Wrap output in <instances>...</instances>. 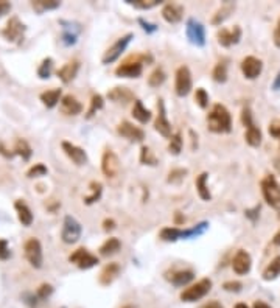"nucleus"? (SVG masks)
I'll list each match as a JSON object with an SVG mask.
<instances>
[{
    "mask_svg": "<svg viewBox=\"0 0 280 308\" xmlns=\"http://www.w3.org/2000/svg\"><path fill=\"white\" fill-rule=\"evenodd\" d=\"M207 128L215 134H227L232 131V117L224 105H216L207 114Z\"/></svg>",
    "mask_w": 280,
    "mask_h": 308,
    "instance_id": "f257e3e1",
    "label": "nucleus"
},
{
    "mask_svg": "<svg viewBox=\"0 0 280 308\" xmlns=\"http://www.w3.org/2000/svg\"><path fill=\"white\" fill-rule=\"evenodd\" d=\"M146 59H151V58H146L145 55L130 56L116 69V75L120 76V78H139L143 72V62Z\"/></svg>",
    "mask_w": 280,
    "mask_h": 308,
    "instance_id": "f03ea898",
    "label": "nucleus"
},
{
    "mask_svg": "<svg viewBox=\"0 0 280 308\" xmlns=\"http://www.w3.org/2000/svg\"><path fill=\"white\" fill-rule=\"evenodd\" d=\"M241 123L245 125L246 128V134H245V139H246V142L249 147L252 148H257L260 147L262 144V131H260V128L254 123L252 120V111L249 106L243 108V111H241Z\"/></svg>",
    "mask_w": 280,
    "mask_h": 308,
    "instance_id": "7ed1b4c3",
    "label": "nucleus"
},
{
    "mask_svg": "<svg viewBox=\"0 0 280 308\" xmlns=\"http://www.w3.org/2000/svg\"><path fill=\"white\" fill-rule=\"evenodd\" d=\"M262 193L265 201L268 202L273 209L280 210V185L277 179L271 174L265 176L262 181Z\"/></svg>",
    "mask_w": 280,
    "mask_h": 308,
    "instance_id": "20e7f679",
    "label": "nucleus"
},
{
    "mask_svg": "<svg viewBox=\"0 0 280 308\" xmlns=\"http://www.w3.org/2000/svg\"><path fill=\"white\" fill-rule=\"evenodd\" d=\"M212 290V280L210 279H201L196 284L190 285L181 293V301L182 302H196L202 298H206L209 291Z\"/></svg>",
    "mask_w": 280,
    "mask_h": 308,
    "instance_id": "39448f33",
    "label": "nucleus"
},
{
    "mask_svg": "<svg viewBox=\"0 0 280 308\" xmlns=\"http://www.w3.org/2000/svg\"><path fill=\"white\" fill-rule=\"evenodd\" d=\"M83 234V227L80 221L73 218L72 215H67L64 218V223H62V230H61V238L66 245H75L76 241L81 238Z\"/></svg>",
    "mask_w": 280,
    "mask_h": 308,
    "instance_id": "423d86ee",
    "label": "nucleus"
},
{
    "mask_svg": "<svg viewBox=\"0 0 280 308\" xmlns=\"http://www.w3.org/2000/svg\"><path fill=\"white\" fill-rule=\"evenodd\" d=\"M23 252H25V259L28 260V263L39 269L44 263V255H42V245L41 241L37 240L36 237H31L28 238L27 241H25L23 245Z\"/></svg>",
    "mask_w": 280,
    "mask_h": 308,
    "instance_id": "0eeeda50",
    "label": "nucleus"
},
{
    "mask_svg": "<svg viewBox=\"0 0 280 308\" xmlns=\"http://www.w3.org/2000/svg\"><path fill=\"white\" fill-rule=\"evenodd\" d=\"M25 23L17 17V16H12L9 17V20L6 22L5 28L2 30V36L8 42H16V44H20L23 41V34H25Z\"/></svg>",
    "mask_w": 280,
    "mask_h": 308,
    "instance_id": "6e6552de",
    "label": "nucleus"
},
{
    "mask_svg": "<svg viewBox=\"0 0 280 308\" xmlns=\"http://www.w3.org/2000/svg\"><path fill=\"white\" fill-rule=\"evenodd\" d=\"M192 72L187 66H181L176 70V81H174V91L179 97H187L192 91Z\"/></svg>",
    "mask_w": 280,
    "mask_h": 308,
    "instance_id": "1a4fd4ad",
    "label": "nucleus"
},
{
    "mask_svg": "<svg viewBox=\"0 0 280 308\" xmlns=\"http://www.w3.org/2000/svg\"><path fill=\"white\" fill-rule=\"evenodd\" d=\"M69 262L73 263L75 266H78L80 269H91L95 265H98V257L89 252L86 248H78L73 251L69 257Z\"/></svg>",
    "mask_w": 280,
    "mask_h": 308,
    "instance_id": "9d476101",
    "label": "nucleus"
},
{
    "mask_svg": "<svg viewBox=\"0 0 280 308\" xmlns=\"http://www.w3.org/2000/svg\"><path fill=\"white\" fill-rule=\"evenodd\" d=\"M185 33L188 41L198 45V47H204L206 45V30H204V25L201 22H198L196 19H188L187 25H185Z\"/></svg>",
    "mask_w": 280,
    "mask_h": 308,
    "instance_id": "9b49d317",
    "label": "nucleus"
},
{
    "mask_svg": "<svg viewBox=\"0 0 280 308\" xmlns=\"http://www.w3.org/2000/svg\"><path fill=\"white\" fill-rule=\"evenodd\" d=\"M131 39H133V33H128V34L122 36L116 44H114L112 47H109V48L105 51V55H103V59H101V62H103V64H112L114 61H117V59L122 56L123 51L126 50V47L130 45Z\"/></svg>",
    "mask_w": 280,
    "mask_h": 308,
    "instance_id": "f8f14e48",
    "label": "nucleus"
},
{
    "mask_svg": "<svg viewBox=\"0 0 280 308\" xmlns=\"http://www.w3.org/2000/svg\"><path fill=\"white\" fill-rule=\"evenodd\" d=\"M101 171L106 177H116L120 173V159L112 150H106L101 157Z\"/></svg>",
    "mask_w": 280,
    "mask_h": 308,
    "instance_id": "ddd939ff",
    "label": "nucleus"
},
{
    "mask_svg": "<svg viewBox=\"0 0 280 308\" xmlns=\"http://www.w3.org/2000/svg\"><path fill=\"white\" fill-rule=\"evenodd\" d=\"M154 130L163 137H171V123L167 117V109H165V103L162 98L157 100V115L154 122Z\"/></svg>",
    "mask_w": 280,
    "mask_h": 308,
    "instance_id": "4468645a",
    "label": "nucleus"
},
{
    "mask_svg": "<svg viewBox=\"0 0 280 308\" xmlns=\"http://www.w3.org/2000/svg\"><path fill=\"white\" fill-rule=\"evenodd\" d=\"M117 133L125 137V139H128L130 142H143V139H145V133L143 130H140L139 126L133 125L131 122H120L119 126H117Z\"/></svg>",
    "mask_w": 280,
    "mask_h": 308,
    "instance_id": "2eb2a0df",
    "label": "nucleus"
},
{
    "mask_svg": "<svg viewBox=\"0 0 280 308\" xmlns=\"http://www.w3.org/2000/svg\"><path fill=\"white\" fill-rule=\"evenodd\" d=\"M62 147V151L66 153V156L75 163V165H78V166H83L87 163L89 157H87V153L81 148V147H76L73 145L72 142H67V140H64V142L61 144Z\"/></svg>",
    "mask_w": 280,
    "mask_h": 308,
    "instance_id": "dca6fc26",
    "label": "nucleus"
},
{
    "mask_svg": "<svg viewBox=\"0 0 280 308\" xmlns=\"http://www.w3.org/2000/svg\"><path fill=\"white\" fill-rule=\"evenodd\" d=\"M262 70H263V62H262V59H259L256 56H246L243 61H241V72H243L245 78H248V80L259 78Z\"/></svg>",
    "mask_w": 280,
    "mask_h": 308,
    "instance_id": "f3484780",
    "label": "nucleus"
},
{
    "mask_svg": "<svg viewBox=\"0 0 280 308\" xmlns=\"http://www.w3.org/2000/svg\"><path fill=\"white\" fill-rule=\"evenodd\" d=\"M216 39H218V44L223 47H232L238 44L241 39V28L238 25H235L232 28H221L216 31Z\"/></svg>",
    "mask_w": 280,
    "mask_h": 308,
    "instance_id": "a211bd4d",
    "label": "nucleus"
},
{
    "mask_svg": "<svg viewBox=\"0 0 280 308\" xmlns=\"http://www.w3.org/2000/svg\"><path fill=\"white\" fill-rule=\"evenodd\" d=\"M251 266H252V259H251L249 252H246L245 249H238L237 254L234 255V260H232L234 271L238 276H245L251 271Z\"/></svg>",
    "mask_w": 280,
    "mask_h": 308,
    "instance_id": "6ab92c4d",
    "label": "nucleus"
},
{
    "mask_svg": "<svg viewBox=\"0 0 280 308\" xmlns=\"http://www.w3.org/2000/svg\"><path fill=\"white\" fill-rule=\"evenodd\" d=\"M78 70H80V61H76V59H72L69 62H66L64 66H62L56 75H58V78L64 83V84H69L72 83L75 78H76V75H78Z\"/></svg>",
    "mask_w": 280,
    "mask_h": 308,
    "instance_id": "aec40b11",
    "label": "nucleus"
},
{
    "mask_svg": "<svg viewBox=\"0 0 280 308\" xmlns=\"http://www.w3.org/2000/svg\"><path fill=\"white\" fill-rule=\"evenodd\" d=\"M59 106H61V112L66 114V115H78L83 112V105L76 100V97H73L70 94L61 98Z\"/></svg>",
    "mask_w": 280,
    "mask_h": 308,
    "instance_id": "412c9836",
    "label": "nucleus"
},
{
    "mask_svg": "<svg viewBox=\"0 0 280 308\" xmlns=\"http://www.w3.org/2000/svg\"><path fill=\"white\" fill-rule=\"evenodd\" d=\"M162 17L168 23H179L184 17V6L177 3H167L162 9Z\"/></svg>",
    "mask_w": 280,
    "mask_h": 308,
    "instance_id": "4be33fe9",
    "label": "nucleus"
},
{
    "mask_svg": "<svg viewBox=\"0 0 280 308\" xmlns=\"http://www.w3.org/2000/svg\"><path fill=\"white\" fill-rule=\"evenodd\" d=\"M108 98L112 100L114 103H122V105H128V103L134 101V94L130 91L128 87H123V86H117L111 89L108 92Z\"/></svg>",
    "mask_w": 280,
    "mask_h": 308,
    "instance_id": "5701e85b",
    "label": "nucleus"
},
{
    "mask_svg": "<svg viewBox=\"0 0 280 308\" xmlns=\"http://www.w3.org/2000/svg\"><path fill=\"white\" fill-rule=\"evenodd\" d=\"M120 276V265L119 263H108L103 271L100 273V284L103 287H109L111 284L116 282V279Z\"/></svg>",
    "mask_w": 280,
    "mask_h": 308,
    "instance_id": "b1692460",
    "label": "nucleus"
},
{
    "mask_svg": "<svg viewBox=\"0 0 280 308\" xmlns=\"http://www.w3.org/2000/svg\"><path fill=\"white\" fill-rule=\"evenodd\" d=\"M14 209L17 212V218H19V223L25 227H30L31 223H33V212L31 209L28 207V204L25 202L23 199H17L14 202Z\"/></svg>",
    "mask_w": 280,
    "mask_h": 308,
    "instance_id": "393cba45",
    "label": "nucleus"
},
{
    "mask_svg": "<svg viewBox=\"0 0 280 308\" xmlns=\"http://www.w3.org/2000/svg\"><path fill=\"white\" fill-rule=\"evenodd\" d=\"M61 98H62V91L59 87H55V89H50V91H45L41 94V101L44 103V106L52 109L55 108L58 103H61Z\"/></svg>",
    "mask_w": 280,
    "mask_h": 308,
    "instance_id": "a878e982",
    "label": "nucleus"
},
{
    "mask_svg": "<svg viewBox=\"0 0 280 308\" xmlns=\"http://www.w3.org/2000/svg\"><path fill=\"white\" fill-rule=\"evenodd\" d=\"M207 179H209V173H201L196 179H195V185H196V191L202 201H210L212 199V193L207 187Z\"/></svg>",
    "mask_w": 280,
    "mask_h": 308,
    "instance_id": "bb28decb",
    "label": "nucleus"
},
{
    "mask_svg": "<svg viewBox=\"0 0 280 308\" xmlns=\"http://www.w3.org/2000/svg\"><path fill=\"white\" fill-rule=\"evenodd\" d=\"M133 117H134L137 122H140L142 125H145V123H148V122L151 120L152 114H151L149 109H146V108L143 106V103H142V101H140V100H136V101H134V106H133Z\"/></svg>",
    "mask_w": 280,
    "mask_h": 308,
    "instance_id": "cd10ccee",
    "label": "nucleus"
},
{
    "mask_svg": "<svg viewBox=\"0 0 280 308\" xmlns=\"http://www.w3.org/2000/svg\"><path fill=\"white\" fill-rule=\"evenodd\" d=\"M193 279H195V273L190 271V269H185V271H176L171 274V277H168V280L174 287H185Z\"/></svg>",
    "mask_w": 280,
    "mask_h": 308,
    "instance_id": "c85d7f7f",
    "label": "nucleus"
},
{
    "mask_svg": "<svg viewBox=\"0 0 280 308\" xmlns=\"http://www.w3.org/2000/svg\"><path fill=\"white\" fill-rule=\"evenodd\" d=\"M120 248H122V243L119 238H116V237L108 238L100 248V255L101 257H111L114 254H117L120 251Z\"/></svg>",
    "mask_w": 280,
    "mask_h": 308,
    "instance_id": "c756f323",
    "label": "nucleus"
},
{
    "mask_svg": "<svg viewBox=\"0 0 280 308\" xmlns=\"http://www.w3.org/2000/svg\"><path fill=\"white\" fill-rule=\"evenodd\" d=\"M234 9H235V3L226 2L224 5H221L220 9H216V12H215L213 17H212V23H213V25H221L229 16H231V12H232Z\"/></svg>",
    "mask_w": 280,
    "mask_h": 308,
    "instance_id": "7c9ffc66",
    "label": "nucleus"
},
{
    "mask_svg": "<svg viewBox=\"0 0 280 308\" xmlns=\"http://www.w3.org/2000/svg\"><path fill=\"white\" fill-rule=\"evenodd\" d=\"M12 154H17V156H20L23 160H28L33 154V150L25 139H17L16 144H14V150H12Z\"/></svg>",
    "mask_w": 280,
    "mask_h": 308,
    "instance_id": "2f4dec72",
    "label": "nucleus"
},
{
    "mask_svg": "<svg viewBox=\"0 0 280 308\" xmlns=\"http://www.w3.org/2000/svg\"><path fill=\"white\" fill-rule=\"evenodd\" d=\"M160 238L163 241H177L184 238V229H179V227H163L160 230Z\"/></svg>",
    "mask_w": 280,
    "mask_h": 308,
    "instance_id": "473e14b6",
    "label": "nucleus"
},
{
    "mask_svg": "<svg viewBox=\"0 0 280 308\" xmlns=\"http://www.w3.org/2000/svg\"><path fill=\"white\" fill-rule=\"evenodd\" d=\"M31 6L36 12H44L59 8L61 2H58V0H34V2H31Z\"/></svg>",
    "mask_w": 280,
    "mask_h": 308,
    "instance_id": "72a5a7b5",
    "label": "nucleus"
},
{
    "mask_svg": "<svg viewBox=\"0 0 280 308\" xmlns=\"http://www.w3.org/2000/svg\"><path fill=\"white\" fill-rule=\"evenodd\" d=\"M279 274H280V255H277L276 259L266 266V269L263 271V279L265 280H274Z\"/></svg>",
    "mask_w": 280,
    "mask_h": 308,
    "instance_id": "f704fd0d",
    "label": "nucleus"
},
{
    "mask_svg": "<svg viewBox=\"0 0 280 308\" xmlns=\"http://www.w3.org/2000/svg\"><path fill=\"white\" fill-rule=\"evenodd\" d=\"M212 76L216 83H226L227 81V61L216 62V66L212 72Z\"/></svg>",
    "mask_w": 280,
    "mask_h": 308,
    "instance_id": "c9c22d12",
    "label": "nucleus"
},
{
    "mask_svg": "<svg viewBox=\"0 0 280 308\" xmlns=\"http://www.w3.org/2000/svg\"><path fill=\"white\" fill-rule=\"evenodd\" d=\"M52 73H53V59L52 58L42 59L39 67H37V76H39L41 80H47V78H50V75Z\"/></svg>",
    "mask_w": 280,
    "mask_h": 308,
    "instance_id": "e433bc0d",
    "label": "nucleus"
},
{
    "mask_svg": "<svg viewBox=\"0 0 280 308\" xmlns=\"http://www.w3.org/2000/svg\"><path fill=\"white\" fill-rule=\"evenodd\" d=\"M103 106H105V100H103V97H101L100 94L92 95V100H91V108L87 109L86 119H92L98 111L103 109Z\"/></svg>",
    "mask_w": 280,
    "mask_h": 308,
    "instance_id": "4c0bfd02",
    "label": "nucleus"
},
{
    "mask_svg": "<svg viewBox=\"0 0 280 308\" xmlns=\"http://www.w3.org/2000/svg\"><path fill=\"white\" fill-rule=\"evenodd\" d=\"M165 80H167V75H165L163 69L162 67H157L151 72V75L148 76V84L151 87H159L165 83Z\"/></svg>",
    "mask_w": 280,
    "mask_h": 308,
    "instance_id": "58836bf2",
    "label": "nucleus"
},
{
    "mask_svg": "<svg viewBox=\"0 0 280 308\" xmlns=\"http://www.w3.org/2000/svg\"><path fill=\"white\" fill-rule=\"evenodd\" d=\"M182 134L181 133H176L170 137V144H168V151L170 154H173V156H177V154H181L182 151Z\"/></svg>",
    "mask_w": 280,
    "mask_h": 308,
    "instance_id": "ea45409f",
    "label": "nucleus"
},
{
    "mask_svg": "<svg viewBox=\"0 0 280 308\" xmlns=\"http://www.w3.org/2000/svg\"><path fill=\"white\" fill-rule=\"evenodd\" d=\"M89 187H91L92 195L86 196V198H84V202H86L87 205H91V204L97 202V201L101 198V193H103V185H101V182L94 181V182H91V185H89Z\"/></svg>",
    "mask_w": 280,
    "mask_h": 308,
    "instance_id": "a19ab883",
    "label": "nucleus"
},
{
    "mask_svg": "<svg viewBox=\"0 0 280 308\" xmlns=\"http://www.w3.org/2000/svg\"><path fill=\"white\" fill-rule=\"evenodd\" d=\"M140 162H142L143 165H149V166H156L159 163L156 156L152 154V151L146 145L140 148Z\"/></svg>",
    "mask_w": 280,
    "mask_h": 308,
    "instance_id": "79ce46f5",
    "label": "nucleus"
},
{
    "mask_svg": "<svg viewBox=\"0 0 280 308\" xmlns=\"http://www.w3.org/2000/svg\"><path fill=\"white\" fill-rule=\"evenodd\" d=\"M125 2H128L130 5L139 9H151L157 6L159 3H162V0H125Z\"/></svg>",
    "mask_w": 280,
    "mask_h": 308,
    "instance_id": "37998d69",
    "label": "nucleus"
},
{
    "mask_svg": "<svg viewBox=\"0 0 280 308\" xmlns=\"http://www.w3.org/2000/svg\"><path fill=\"white\" fill-rule=\"evenodd\" d=\"M48 173V168L44 165V163H34L33 166H30L28 171H27V177L28 179H34V177H41V176H45Z\"/></svg>",
    "mask_w": 280,
    "mask_h": 308,
    "instance_id": "c03bdc74",
    "label": "nucleus"
},
{
    "mask_svg": "<svg viewBox=\"0 0 280 308\" xmlns=\"http://www.w3.org/2000/svg\"><path fill=\"white\" fill-rule=\"evenodd\" d=\"M195 101L196 105L201 108V109H206L209 106V94L206 92V89L202 87H198L196 92H195Z\"/></svg>",
    "mask_w": 280,
    "mask_h": 308,
    "instance_id": "a18cd8bd",
    "label": "nucleus"
},
{
    "mask_svg": "<svg viewBox=\"0 0 280 308\" xmlns=\"http://www.w3.org/2000/svg\"><path fill=\"white\" fill-rule=\"evenodd\" d=\"M187 176V170L185 168H176V170H171L168 173V182L170 184H179L184 181V177Z\"/></svg>",
    "mask_w": 280,
    "mask_h": 308,
    "instance_id": "49530a36",
    "label": "nucleus"
},
{
    "mask_svg": "<svg viewBox=\"0 0 280 308\" xmlns=\"http://www.w3.org/2000/svg\"><path fill=\"white\" fill-rule=\"evenodd\" d=\"M76 37H78V33L72 31V28L64 27V33L61 36V41L64 45H73L76 42Z\"/></svg>",
    "mask_w": 280,
    "mask_h": 308,
    "instance_id": "de8ad7c7",
    "label": "nucleus"
},
{
    "mask_svg": "<svg viewBox=\"0 0 280 308\" xmlns=\"http://www.w3.org/2000/svg\"><path fill=\"white\" fill-rule=\"evenodd\" d=\"M52 293H53V287H52V285H48V284H42L39 288H37L36 296L39 298V299H42V301H45V299H48L50 296H52Z\"/></svg>",
    "mask_w": 280,
    "mask_h": 308,
    "instance_id": "09e8293b",
    "label": "nucleus"
},
{
    "mask_svg": "<svg viewBox=\"0 0 280 308\" xmlns=\"http://www.w3.org/2000/svg\"><path fill=\"white\" fill-rule=\"evenodd\" d=\"M11 257V249L8 245V240L0 238V260H8Z\"/></svg>",
    "mask_w": 280,
    "mask_h": 308,
    "instance_id": "8fccbe9b",
    "label": "nucleus"
},
{
    "mask_svg": "<svg viewBox=\"0 0 280 308\" xmlns=\"http://www.w3.org/2000/svg\"><path fill=\"white\" fill-rule=\"evenodd\" d=\"M223 288L226 291H231V293H238L241 288H243V285H241L240 282H237V280H231V282H226V284L223 285Z\"/></svg>",
    "mask_w": 280,
    "mask_h": 308,
    "instance_id": "3c124183",
    "label": "nucleus"
},
{
    "mask_svg": "<svg viewBox=\"0 0 280 308\" xmlns=\"http://www.w3.org/2000/svg\"><path fill=\"white\" fill-rule=\"evenodd\" d=\"M139 23L142 25V28H143L146 33H154V31H157V25L149 23V22H146L145 19H139Z\"/></svg>",
    "mask_w": 280,
    "mask_h": 308,
    "instance_id": "603ef678",
    "label": "nucleus"
},
{
    "mask_svg": "<svg viewBox=\"0 0 280 308\" xmlns=\"http://www.w3.org/2000/svg\"><path fill=\"white\" fill-rule=\"evenodd\" d=\"M9 11H11V3L6 2V0H0V17L8 14Z\"/></svg>",
    "mask_w": 280,
    "mask_h": 308,
    "instance_id": "864d4df0",
    "label": "nucleus"
},
{
    "mask_svg": "<svg viewBox=\"0 0 280 308\" xmlns=\"http://www.w3.org/2000/svg\"><path fill=\"white\" fill-rule=\"evenodd\" d=\"M116 221L112 220V218H106V220L103 221V230L105 232H111V230H114L116 229Z\"/></svg>",
    "mask_w": 280,
    "mask_h": 308,
    "instance_id": "5fc2aeb1",
    "label": "nucleus"
},
{
    "mask_svg": "<svg viewBox=\"0 0 280 308\" xmlns=\"http://www.w3.org/2000/svg\"><path fill=\"white\" fill-rule=\"evenodd\" d=\"M199 308H224L218 301H210V302H206L204 305H201Z\"/></svg>",
    "mask_w": 280,
    "mask_h": 308,
    "instance_id": "6e6d98bb",
    "label": "nucleus"
},
{
    "mask_svg": "<svg viewBox=\"0 0 280 308\" xmlns=\"http://www.w3.org/2000/svg\"><path fill=\"white\" fill-rule=\"evenodd\" d=\"M274 44L280 48V19L277 22V27H276V31H274Z\"/></svg>",
    "mask_w": 280,
    "mask_h": 308,
    "instance_id": "4d7b16f0",
    "label": "nucleus"
},
{
    "mask_svg": "<svg viewBox=\"0 0 280 308\" xmlns=\"http://www.w3.org/2000/svg\"><path fill=\"white\" fill-rule=\"evenodd\" d=\"M270 134L280 139V125L279 126H270Z\"/></svg>",
    "mask_w": 280,
    "mask_h": 308,
    "instance_id": "13d9d810",
    "label": "nucleus"
},
{
    "mask_svg": "<svg viewBox=\"0 0 280 308\" xmlns=\"http://www.w3.org/2000/svg\"><path fill=\"white\" fill-rule=\"evenodd\" d=\"M273 89H274V91H280V70H279L276 80H274V83H273Z\"/></svg>",
    "mask_w": 280,
    "mask_h": 308,
    "instance_id": "bf43d9fd",
    "label": "nucleus"
},
{
    "mask_svg": "<svg viewBox=\"0 0 280 308\" xmlns=\"http://www.w3.org/2000/svg\"><path fill=\"white\" fill-rule=\"evenodd\" d=\"M252 308H271L268 304H265V302H262V301H257L256 304H254V307Z\"/></svg>",
    "mask_w": 280,
    "mask_h": 308,
    "instance_id": "052dcab7",
    "label": "nucleus"
},
{
    "mask_svg": "<svg viewBox=\"0 0 280 308\" xmlns=\"http://www.w3.org/2000/svg\"><path fill=\"white\" fill-rule=\"evenodd\" d=\"M273 243H274V245L276 246H280V230H279V232L274 235V238H273Z\"/></svg>",
    "mask_w": 280,
    "mask_h": 308,
    "instance_id": "680f3d73",
    "label": "nucleus"
},
{
    "mask_svg": "<svg viewBox=\"0 0 280 308\" xmlns=\"http://www.w3.org/2000/svg\"><path fill=\"white\" fill-rule=\"evenodd\" d=\"M182 221H185V218H182V216L179 215V212H176V223L179 224V223H182Z\"/></svg>",
    "mask_w": 280,
    "mask_h": 308,
    "instance_id": "e2e57ef3",
    "label": "nucleus"
},
{
    "mask_svg": "<svg viewBox=\"0 0 280 308\" xmlns=\"http://www.w3.org/2000/svg\"><path fill=\"white\" fill-rule=\"evenodd\" d=\"M235 308H249V307H248L246 304H237Z\"/></svg>",
    "mask_w": 280,
    "mask_h": 308,
    "instance_id": "0e129e2a",
    "label": "nucleus"
},
{
    "mask_svg": "<svg viewBox=\"0 0 280 308\" xmlns=\"http://www.w3.org/2000/svg\"><path fill=\"white\" fill-rule=\"evenodd\" d=\"M276 168L280 171V162H279V160H276Z\"/></svg>",
    "mask_w": 280,
    "mask_h": 308,
    "instance_id": "69168bd1",
    "label": "nucleus"
},
{
    "mask_svg": "<svg viewBox=\"0 0 280 308\" xmlns=\"http://www.w3.org/2000/svg\"><path fill=\"white\" fill-rule=\"evenodd\" d=\"M123 308H134V307H133V305H125Z\"/></svg>",
    "mask_w": 280,
    "mask_h": 308,
    "instance_id": "338daca9",
    "label": "nucleus"
}]
</instances>
